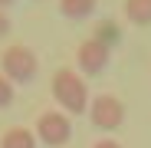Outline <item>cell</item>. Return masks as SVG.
Here are the masks:
<instances>
[{"mask_svg": "<svg viewBox=\"0 0 151 148\" xmlns=\"http://www.w3.org/2000/svg\"><path fill=\"white\" fill-rule=\"evenodd\" d=\"M49 89H53V99L59 102V109H63L66 115H82V112H89V89H86V79L79 76V72L56 69Z\"/></svg>", "mask_w": 151, "mask_h": 148, "instance_id": "1", "label": "cell"}, {"mask_svg": "<svg viewBox=\"0 0 151 148\" xmlns=\"http://www.w3.org/2000/svg\"><path fill=\"white\" fill-rule=\"evenodd\" d=\"M17 0H0V10H7V7H13Z\"/></svg>", "mask_w": 151, "mask_h": 148, "instance_id": "13", "label": "cell"}, {"mask_svg": "<svg viewBox=\"0 0 151 148\" xmlns=\"http://www.w3.org/2000/svg\"><path fill=\"white\" fill-rule=\"evenodd\" d=\"M99 43H105L109 49H115L118 43H122V27H118V23L115 20H99L95 23V33H92Z\"/></svg>", "mask_w": 151, "mask_h": 148, "instance_id": "9", "label": "cell"}, {"mask_svg": "<svg viewBox=\"0 0 151 148\" xmlns=\"http://www.w3.org/2000/svg\"><path fill=\"white\" fill-rule=\"evenodd\" d=\"M36 138L49 148H63L72 142V122L63 109H53V112H43L36 118Z\"/></svg>", "mask_w": 151, "mask_h": 148, "instance_id": "3", "label": "cell"}, {"mask_svg": "<svg viewBox=\"0 0 151 148\" xmlns=\"http://www.w3.org/2000/svg\"><path fill=\"white\" fill-rule=\"evenodd\" d=\"M0 72L13 82V86H27L36 79L40 72V59L30 46H7L0 53Z\"/></svg>", "mask_w": 151, "mask_h": 148, "instance_id": "2", "label": "cell"}, {"mask_svg": "<svg viewBox=\"0 0 151 148\" xmlns=\"http://www.w3.org/2000/svg\"><path fill=\"white\" fill-rule=\"evenodd\" d=\"M99 7V0H59V13L66 20H89Z\"/></svg>", "mask_w": 151, "mask_h": 148, "instance_id": "6", "label": "cell"}, {"mask_svg": "<svg viewBox=\"0 0 151 148\" xmlns=\"http://www.w3.org/2000/svg\"><path fill=\"white\" fill-rule=\"evenodd\" d=\"M109 59H112V49L105 43H99L95 36L82 40L79 49H76V63H79V69L86 72V76H99V72L109 66Z\"/></svg>", "mask_w": 151, "mask_h": 148, "instance_id": "5", "label": "cell"}, {"mask_svg": "<svg viewBox=\"0 0 151 148\" xmlns=\"http://www.w3.org/2000/svg\"><path fill=\"white\" fill-rule=\"evenodd\" d=\"M10 102H13V82L0 72V109H7Z\"/></svg>", "mask_w": 151, "mask_h": 148, "instance_id": "10", "label": "cell"}, {"mask_svg": "<svg viewBox=\"0 0 151 148\" xmlns=\"http://www.w3.org/2000/svg\"><path fill=\"white\" fill-rule=\"evenodd\" d=\"M125 20L135 27H151V0H125Z\"/></svg>", "mask_w": 151, "mask_h": 148, "instance_id": "7", "label": "cell"}, {"mask_svg": "<svg viewBox=\"0 0 151 148\" xmlns=\"http://www.w3.org/2000/svg\"><path fill=\"white\" fill-rule=\"evenodd\" d=\"M0 148H36V138L30 129H7L0 135Z\"/></svg>", "mask_w": 151, "mask_h": 148, "instance_id": "8", "label": "cell"}, {"mask_svg": "<svg viewBox=\"0 0 151 148\" xmlns=\"http://www.w3.org/2000/svg\"><path fill=\"white\" fill-rule=\"evenodd\" d=\"M89 122H92L95 129H102V132L122 129V122H125V102H122L118 95H112V92L95 95L92 105H89Z\"/></svg>", "mask_w": 151, "mask_h": 148, "instance_id": "4", "label": "cell"}, {"mask_svg": "<svg viewBox=\"0 0 151 148\" xmlns=\"http://www.w3.org/2000/svg\"><path fill=\"white\" fill-rule=\"evenodd\" d=\"M10 27H13V23H10V17H7V10H0V40H4V36L10 33Z\"/></svg>", "mask_w": 151, "mask_h": 148, "instance_id": "11", "label": "cell"}, {"mask_svg": "<svg viewBox=\"0 0 151 148\" xmlns=\"http://www.w3.org/2000/svg\"><path fill=\"white\" fill-rule=\"evenodd\" d=\"M92 148H122V145H118L115 138H102V142H95Z\"/></svg>", "mask_w": 151, "mask_h": 148, "instance_id": "12", "label": "cell"}]
</instances>
